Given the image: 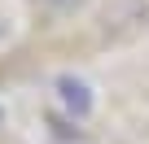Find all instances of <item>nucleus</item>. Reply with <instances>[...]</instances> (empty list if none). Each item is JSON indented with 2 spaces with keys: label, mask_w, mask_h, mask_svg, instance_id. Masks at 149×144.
<instances>
[{
  "label": "nucleus",
  "mask_w": 149,
  "mask_h": 144,
  "mask_svg": "<svg viewBox=\"0 0 149 144\" xmlns=\"http://www.w3.org/2000/svg\"><path fill=\"white\" fill-rule=\"evenodd\" d=\"M44 5H48L53 13H61V18H66V13H79V9L88 5V0H44Z\"/></svg>",
  "instance_id": "obj_2"
},
{
  "label": "nucleus",
  "mask_w": 149,
  "mask_h": 144,
  "mask_svg": "<svg viewBox=\"0 0 149 144\" xmlns=\"http://www.w3.org/2000/svg\"><path fill=\"white\" fill-rule=\"evenodd\" d=\"M0 122H5V109H0Z\"/></svg>",
  "instance_id": "obj_3"
},
{
  "label": "nucleus",
  "mask_w": 149,
  "mask_h": 144,
  "mask_svg": "<svg viewBox=\"0 0 149 144\" xmlns=\"http://www.w3.org/2000/svg\"><path fill=\"white\" fill-rule=\"evenodd\" d=\"M57 101L74 114V118H88L92 114V88L84 79H74V74H61L57 79Z\"/></svg>",
  "instance_id": "obj_1"
},
{
  "label": "nucleus",
  "mask_w": 149,
  "mask_h": 144,
  "mask_svg": "<svg viewBox=\"0 0 149 144\" xmlns=\"http://www.w3.org/2000/svg\"><path fill=\"white\" fill-rule=\"evenodd\" d=\"M0 35H5V22H0Z\"/></svg>",
  "instance_id": "obj_4"
}]
</instances>
